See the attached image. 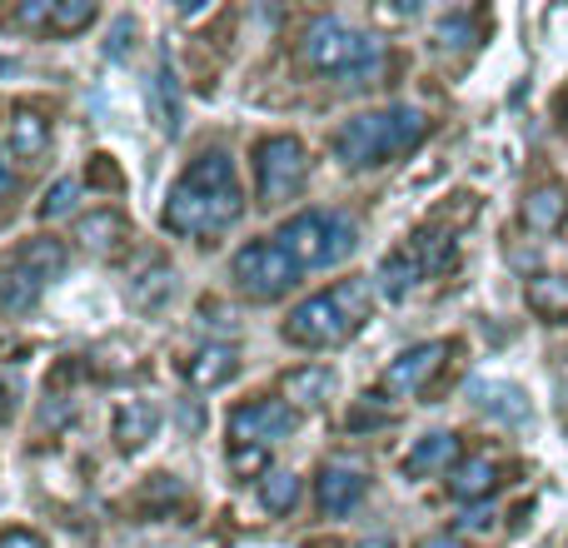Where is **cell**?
I'll use <instances>...</instances> for the list:
<instances>
[{"label":"cell","instance_id":"obj_1","mask_svg":"<svg viewBox=\"0 0 568 548\" xmlns=\"http://www.w3.org/2000/svg\"><path fill=\"white\" fill-rule=\"evenodd\" d=\"M240 215H245V195H240L235 160L225 150H205V155L190 160V170L175 180L165 200V230L190 240L225 235Z\"/></svg>","mask_w":568,"mask_h":548},{"label":"cell","instance_id":"obj_2","mask_svg":"<svg viewBox=\"0 0 568 548\" xmlns=\"http://www.w3.org/2000/svg\"><path fill=\"white\" fill-rule=\"evenodd\" d=\"M429 135V120L414 105H389V110H364L349 115L334 130V160L344 170H379L389 160H404L409 150H419V140Z\"/></svg>","mask_w":568,"mask_h":548},{"label":"cell","instance_id":"obj_3","mask_svg":"<svg viewBox=\"0 0 568 548\" xmlns=\"http://www.w3.org/2000/svg\"><path fill=\"white\" fill-rule=\"evenodd\" d=\"M369 304H374L369 284L339 280V284H329V290H320V294L294 304L290 319H284V339H290L294 349H334V344L354 339V334L364 329Z\"/></svg>","mask_w":568,"mask_h":548},{"label":"cell","instance_id":"obj_4","mask_svg":"<svg viewBox=\"0 0 568 548\" xmlns=\"http://www.w3.org/2000/svg\"><path fill=\"white\" fill-rule=\"evenodd\" d=\"M300 55L314 75L354 80V85H359V80H369L374 70H379L384 50H379V40L364 35V30L344 26V20H334V16H320V20H310V30H304Z\"/></svg>","mask_w":568,"mask_h":548},{"label":"cell","instance_id":"obj_5","mask_svg":"<svg viewBox=\"0 0 568 548\" xmlns=\"http://www.w3.org/2000/svg\"><path fill=\"white\" fill-rule=\"evenodd\" d=\"M70 250L55 235H30L26 245H16L0 260V309L6 314H26L36 309V300L60 280Z\"/></svg>","mask_w":568,"mask_h":548},{"label":"cell","instance_id":"obj_6","mask_svg":"<svg viewBox=\"0 0 568 548\" xmlns=\"http://www.w3.org/2000/svg\"><path fill=\"white\" fill-rule=\"evenodd\" d=\"M275 240L290 250L300 270H329L354 255L359 230H354V220L344 215V210H304V215L284 220Z\"/></svg>","mask_w":568,"mask_h":548},{"label":"cell","instance_id":"obj_7","mask_svg":"<svg viewBox=\"0 0 568 548\" xmlns=\"http://www.w3.org/2000/svg\"><path fill=\"white\" fill-rule=\"evenodd\" d=\"M304 180H310V150L300 135H265L255 145V195L265 210L300 200Z\"/></svg>","mask_w":568,"mask_h":548},{"label":"cell","instance_id":"obj_8","mask_svg":"<svg viewBox=\"0 0 568 548\" xmlns=\"http://www.w3.org/2000/svg\"><path fill=\"white\" fill-rule=\"evenodd\" d=\"M294 284H300V265H294V255L280 240H250L235 255V290L245 300H260V304L284 300Z\"/></svg>","mask_w":568,"mask_h":548},{"label":"cell","instance_id":"obj_9","mask_svg":"<svg viewBox=\"0 0 568 548\" xmlns=\"http://www.w3.org/2000/svg\"><path fill=\"white\" fill-rule=\"evenodd\" d=\"M454 349H459L454 339H429V344L404 349L399 359H389V369H384L379 394H389V399H414V394H429V384L444 374V364H449Z\"/></svg>","mask_w":568,"mask_h":548},{"label":"cell","instance_id":"obj_10","mask_svg":"<svg viewBox=\"0 0 568 548\" xmlns=\"http://www.w3.org/2000/svg\"><path fill=\"white\" fill-rule=\"evenodd\" d=\"M300 409H290L284 399H245L240 409H230V449H270L275 439H290Z\"/></svg>","mask_w":568,"mask_h":548},{"label":"cell","instance_id":"obj_11","mask_svg":"<svg viewBox=\"0 0 568 548\" xmlns=\"http://www.w3.org/2000/svg\"><path fill=\"white\" fill-rule=\"evenodd\" d=\"M364 494H369V479H364V469H354V464H324L320 479H314V504H320L324 514H354L364 504Z\"/></svg>","mask_w":568,"mask_h":548},{"label":"cell","instance_id":"obj_12","mask_svg":"<svg viewBox=\"0 0 568 548\" xmlns=\"http://www.w3.org/2000/svg\"><path fill=\"white\" fill-rule=\"evenodd\" d=\"M519 215L534 235H559V230L568 225V185L564 180H539V185L524 195Z\"/></svg>","mask_w":568,"mask_h":548},{"label":"cell","instance_id":"obj_13","mask_svg":"<svg viewBox=\"0 0 568 548\" xmlns=\"http://www.w3.org/2000/svg\"><path fill=\"white\" fill-rule=\"evenodd\" d=\"M464 454H459V434H449V429H434V434H424V439H414V449L404 454V479H429V474H444L449 469L454 474V464H459Z\"/></svg>","mask_w":568,"mask_h":548},{"label":"cell","instance_id":"obj_14","mask_svg":"<svg viewBox=\"0 0 568 548\" xmlns=\"http://www.w3.org/2000/svg\"><path fill=\"white\" fill-rule=\"evenodd\" d=\"M130 240V220L120 210H90V215L75 220V245L90 250V255H120Z\"/></svg>","mask_w":568,"mask_h":548},{"label":"cell","instance_id":"obj_15","mask_svg":"<svg viewBox=\"0 0 568 548\" xmlns=\"http://www.w3.org/2000/svg\"><path fill=\"white\" fill-rule=\"evenodd\" d=\"M499 484H504V464L494 459V454H469V459H459L454 464V474H449V494L459 504L489 499Z\"/></svg>","mask_w":568,"mask_h":548},{"label":"cell","instance_id":"obj_16","mask_svg":"<svg viewBox=\"0 0 568 548\" xmlns=\"http://www.w3.org/2000/svg\"><path fill=\"white\" fill-rule=\"evenodd\" d=\"M235 369H240V349H230V344H205V349H195L180 364L190 389H220V384L235 379Z\"/></svg>","mask_w":568,"mask_h":548},{"label":"cell","instance_id":"obj_17","mask_svg":"<svg viewBox=\"0 0 568 548\" xmlns=\"http://www.w3.org/2000/svg\"><path fill=\"white\" fill-rule=\"evenodd\" d=\"M45 150H50V120H45V110L16 105V110H10V155H16L20 165H36V160H45Z\"/></svg>","mask_w":568,"mask_h":548},{"label":"cell","instance_id":"obj_18","mask_svg":"<svg viewBox=\"0 0 568 548\" xmlns=\"http://www.w3.org/2000/svg\"><path fill=\"white\" fill-rule=\"evenodd\" d=\"M155 434H160V404L155 399H125L115 409V444H120V454L145 449Z\"/></svg>","mask_w":568,"mask_h":548},{"label":"cell","instance_id":"obj_19","mask_svg":"<svg viewBox=\"0 0 568 548\" xmlns=\"http://www.w3.org/2000/svg\"><path fill=\"white\" fill-rule=\"evenodd\" d=\"M329 389H334V374L324 364H304V369H290L280 379V399L290 409H314V404L329 399Z\"/></svg>","mask_w":568,"mask_h":548},{"label":"cell","instance_id":"obj_20","mask_svg":"<svg viewBox=\"0 0 568 548\" xmlns=\"http://www.w3.org/2000/svg\"><path fill=\"white\" fill-rule=\"evenodd\" d=\"M524 300H529V309L539 314V319H549V324L568 319V280L564 274H534V280L524 284Z\"/></svg>","mask_w":568,"mask_h":548},{"label":"cell","instance_id":"obj_21","mask_svg":"<svg viewBox=\"0 0 568 548\" xmlns=\"http://www.w3.org/2000/svg\"><path fill=\"white\" fill-rule=\"evenodd\" d=\"M150 115H155V125L165 130V135L180 130V80L170 75V65H160L155 85H150Z\"/></svg>","mask_w":568,"mask_h":548},{"label":"cell","instance_id":"obj_22","mask_svg":"<svg viewBox=\"0 0 568 548\" xmlns=\"http://www.w3.org/2000/svg\"><path fill=\"white\" fill-rule=\"evenodd\" d=\"M379 284H384V294H389V300H404V294H409L414 284H424V270L414 265V255L399 245L394 255H384V265H379Z\"/></svg>","mask_w":568,"mask_h":548},{"label":"cell","instance_id":"obj_23","mask_svg":"<svg viewBox=\"0 0 568 548\" xmlns=\"http://www.w3.org/2000/svg\"><path fill=\"white\" fill-rule=\"evenodd\" d=\"M260 504H265L275 519H284V514L300 504V474H290V469H270L265 474V484H260Z\"/></svg>","mask_w":568,"mask_h":548},{"label":"cell","instance_id":"obj_24","mask_svg":"<svg viewBox=\"0 0 568 548\" xmlns=\"http://www.w3.org/2000/svg\"><path fill=\"white\" fill-rule=\"evenodd\" d=\"M95 0H55L50 6V35H80L85 26H95Z\"/></svg>","mask_w":568,"mask_h":548},{"label":"cell","instance_id":"obj_25","mask_svg":"<svg viewBox=\"0 0 568 548\" xmlns=\"http://www.w3.org/2000/svg\"><path fill=\"white\" fill-rule=\"evenodd\" d=\"M479 404L489 414H499V419H514V424H524L529 419V399H524L519 389H509V384H479Z\"/></svg>","mask_w":568,"mask_h":548},{"label":"cell","instance_id":"obj_26","mask_svg":"<svg viewBox=\"0 0 568 548\" xmlns=\"http://www.w3.org/2000/svg\"><path fill=\"white\" fill-rule=\"evenodd\" d=\"M50 6H55V0H20V6L10 10V26L30 30V35H50Z\"/></svg>","mask_w":568,"mask_h":548},{"label":"cell","instance_id":"obj_27","mask_svg":"<svg viewBox=\"0 0 568 548\" xmlns=\"http://www.w3.org/2000/svg\"><path fill=\"white\" fill-rule=\"evenodd\" d=\"M80 200V180H55V185L45 190V200H40V220H60L70 215Z\"/></svg>","mask_w":568,"mask_h":548},{"label":"cell","instance_id":"obj_28","mask_svg":"<svg viewBox=\"0 0 568 548\" xmlns=\"http://www.w3.org/2000/svg\"><path fill=\"white\" fill-rule=\"evenodd\" d=\"M439 45H444V50H469V45H479V26H474L469 16L439 20Z\"/></svg>","mask_w":568,"mask_h":548},{"label":"cell","instance_id":"obj_29","mask_svg":"<svg viewBox=\"0 0 568 548\" xmlns=\"http://www.w3.org/2000/svg\"><path fill=\"white\" fill-rule=\"evenodd\" d=\"M230 469L240 479H265L270 474V449H230Z\"/></svg>","mask_w":568,"mask_h":548},{"label":"cell","instance_id":"obj_30","mask_svg":"<svg viewBox=\"0 0 568 548\" xmlns=\"http://www.w3.org/2000/svg\"><path fill=\"white\" fill-rule=\"evenodd\" d=\"M85 180H90L95 190H120V185H125V180H120V170L110 165V155H95V160H90Z\"/></svg>","mask_w":568,"mask_h":548},{"label":"cell","instance_id":"obj_31","mask_svg":"<svg viewBox=\"0 0 568 548\" xmlns=\"http://www.w3.org/2000/svg\"><path fill=\"white\" fill-rule=\"evenodd\" d=\"M0 548H45L36 529H0Z\"/></svg>","mask_w":568,"mask_h":548},{"label":"cell","instance_id":"obj_32","mask_svg":"<svg viewBox=\"0 0 568 548\" xmlns=\"http://www.w3.org/2000/svg\"><path fill=\"white\" fill-rule=\"evenodd\" d=\"M414 548H464L459 534H429V539H419Z\"/></svg>","mask_w":568,"mask_h":548},{"label":"cell","instance_id":"obj_33","mask_svg":"<svg viewBox=\"0 0 568 548\" xmlns=\"http://www.w3.org/2000/svg\"><path fill=\"white\" fill-rule=\"evenodd\" d=\"M10 414H16V399H10V389H6V384H0V424H6Z\"/></svg>","mask_w":568,"mask_h":548},{"label":"cell","instance_id":"obj_34","mask_svg":"<svg viewBox=\"0 0 568 548\" xmlns=\"http://www.w3.org/2000/svg\"><path fill=\"white\" fill-rule=\"evenodd\" d=\"M10 190V165H6V155H0V195Z\"/></svg>","mask_w":568,"mask_h":548},{"label":"cell","instance_id":"obj_35","mask_svg":"<svg viewBox=\"0 0 568 548\" xmlns=\"http://www.w3.org/2000/svg\"><path fill=\"white\" fill-rule=\"evenodd\" d=\"M359 548H394V544H389V539H364Z\"/></svg>","mask_w":568,"mask_h":548},{"label":"cell","instance_id":"obj_36","mask_svg":"<svg viewBox=\"0 0 568 548\" xmlns=\"http://www.w3.org/2000/svg\"><path fill=\"white\" fill-rule=\"evenodd\" d=\"M559 120L568 125V90H564V100H559Z\"/></svg>","mask_w":568,"mask_h":548}]
</instances>
